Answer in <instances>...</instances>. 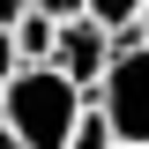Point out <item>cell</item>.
Listing matches in <instances>:
<instances>
[{"mask_svg":"<svg viewBox=\"0 0 149 149\" xmlns=\"http://www.w3.org/2000/svg\"><path fill=\"white\" fill-rule=\"evenodd\" d=\"M82 82L60 74L52 60H22L8 82H0V119L22 134V149H67V127L82 112Z\"/></svg>","mask_w":149,"mask_h":149,"instance_id":"6da1fadb","label":"cell"},{"mask_svg":"<svg viewBox=\"0 0 149 149\" xmlns=\"http://www.w3.org/2000/svg\"><path fill=\"white\" fill-rule=\"evenodd\" d=\"M97 104L112 112V127H119V142H149V45L134 30H119V45H112V67L97 74Z\"/></svg>","mask_w":149,"mask_h":149,"instance_id":"7a4b0ae2","label":"cell"},{"mask_svg":"<svg viewBox=\"0 0 149 149\" xmlns=\"http://www.w3.org/2000/svg\"><path fill=\"white\" fill-rule=\"evenodd\" d=\"M112 45H119V37H112L104 22L67 15V22H60V45H52V67H60V74H74L82 90H97V74L112 67Z\"/></svg>","mask_w":149,"mask_h":149,"instance_id":"3957f363","label":"cell"},{"mask_svg":"<svg viewBox=\"0 0 149 149\" xmlns=\"http://www.w3.org/2000/svg\"><path fill=\"white\" fill-rule=\"evenodd\" d=\"M8 37H15V52H22V60H52V45H60V22L45 15V8H22V15L8 22Z\"/></svg>","mask_w":149,"mask_h":149,"instance_id":"277c9868","label":"cell"},{"mask_svg":"<svg viewBox=\"0 0 149 149\" xmlns=\"http://www.w3.org/2000/svg\"><path fill=\"white\" fill-rule=\"evenodd\" d=\"M112 142H119L112 112L97 104V97H82V112H74V127H67V149H112Z\"/></svg>","mask_w":149,"mask_h":149,"instance_id":"5b68a950","label":"cell"},{"mask_svg":"<svg viewBox=\"0 0 149 149\" xmlns=\"http://www.w3.org/2000/svg\"><path fill=\"white\" fill-rule=\"evenodd\" d=\"M82 15H90V22H104V30L119 37V30H134V15H142V0H82Z\"/></svg>","mask_w":149,"mask_h":149,"instance_id":"8992f818","label":"cell"},{"mask_svg":"<svg viewBox=\"0 0 149 149\" xmlns=\"http://www.w3.org/2000/svg\"><path fill=\"white\" fill-rule=\"evenodd\" d=\"M15 67H22V52H15V37H8V22H0V82H8Z\"/></svg>","mask_w":149,"mask_h":149,"instance_id":"52a82bcc","label":"cell"},{"mask_svg":"<svg viewBox=\"0 0 149 149\" xmlns=\"http://www.w3.org/2000/svg\"><path fill=\"white\" fill-rule=\"evenodd\" d=\"M30 8H45L52 22H67V15H82V0H30Z\"/></svg>","mask_w":149,"mask_h":149,"instance_id":"ba28073f","label":"cell"},{"mask_svg":"<svg viewBox=\"0 0 149 149\" xmlns=\"http://www.w3.org/2000/svg\"><path fill=\"white\" fill-rule=\"evenodd\" d=\"M22 8H30V0H0V22H15V15H22Z\"/></svg>","mask_w":149,"mask_h":149,"instance_id":"9c48e42d","label":"cell"},{"mask_svg":"<svg viewBox=\"0 0 149 149\" xmlns=\"http://www.w3.org/2000/svg\"><path fill=\"white\" fill-rule=\"evenodd\" d=\"M0 149H22V134H15V127H8V119H0Z\"/></svg>","mask_w":149,"mask_h":149,"instance_id":"30bf717a","label":"cell"},{"mask_svg":"<svg viewBox=\"0 0 149 149\" xmlns=\"http://www.w3.org/2000/svg\"><path fill=\"white\" fill-rule=\"evenodd\" d=\"M134 37H142V45H149V0H142V15H134Z\"/></svg>","mask_w":149,"mask_h":149,"instance_id":"8fae6325","label":"cell"},{"mask_svg":"<svg viewBox=\"0 0 149 149\" xmlns=\"http://www.w3.org/2000/svg\"><path fill=\"white\" fill-rule=\"evenodd\" d=\"M112 149H149V142H112Z\"/></svg>","mask_w":149,"mask_h":149,"instance_id":"7c38bea8","label":"cell"}]
</instances>
